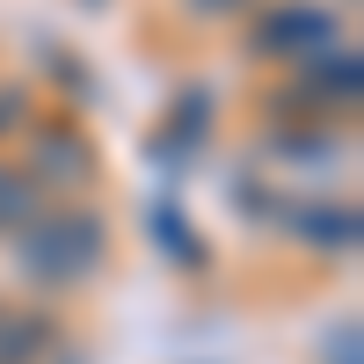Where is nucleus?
<instances>
[{"label":"nucleus","instance_id":"nucleus-1","mask_svg":"<svg viewBox=\"0 0 364 364\" xmlns=\"http://www.w3.org/2000/svg\"><path fill=\"white\" fill-rule=\"evenodd\" d=\"M109 255V233L95 211H80V204H44L37 219L22 226V269L37 284H80V277H95Z\"/></svg>","mask_w":364,"mask_h":364},{"label":"nucleus","instance_id":"nucleus-2","mask_svg":"<svg viewBox=\"0 0 364 364\" xmlns=\"http://www.w3.org/2000/svg\"><path fill=\"white\" fill-rule=\"evenodd\" d=\"M22 175L37 182L44 197H73V190L95 182V146H87L73 124H51V132L29 139V168H22Z\"/></svg>","mask_w":364,"mask_h":364},{"label":"nucleus","instance_id":"nucleus-3","mask_svg":"<svg viewBox=\"0 0 364 364\" xmlns=\"http://www.w3.org/2000/svg\"><path fill=\"white\" fill-rule=\"evenodd\" d=\"M328 37H336V15H321V8H277V15H262V29H255V58H306Z\"/></svg>","mask_w":364,"mask_h":364},{"label":"nucleus","instance_id":"nucleus-4","mask_svg":"<svg viewBox=\"0 0 364 364\" xmlns=\"http://www.w3.org/2000/svg\"><path fill=\"white\" fill-rule=\"evenodd\" d=\"M291 233L314 240L321 255H350L357 248V204H336V197H306L291 211Z\"/></svg>","mask_w":364,"mask_h":364},{"label":"nucleus","instance_id":"nucleus-5","mask_svg":"<svg viewBox=\"0 0 364 364\" xmlns=\"http://www.w3.org/2000/svg\"><path fill=\"white\" fill-rule=\"evenodd\" d=\"M44 350H51V321L44 314L0 306V364H37Z\"/></svg>","mask_w":364,"mask_h":364},{"label":"nucleus","instance_id":"nucleus-6","mask_svg":"<svg viewBox=\"0 0 364 364\" xmlns=\"http://www.w3.org/2000/svg\"><path fill=\"white\" fill-rule=\"evenodd\" d=\"M350 109L357 102V51H343L336 66H321V73H306V87L291 95V109Z\"/></svg>","mask_w":364,"mask_h":364},{"label":"nucleus","instance_id":"nucleus-7","mask_svg":"<svg viewBox=\"0 0 364 364\" xmlns=\"http://www.w3.org/2000/svg\"><path fill=\"white\" fill-rule=\"evenodd\" d=\"M37 211H44V190H37L15 161H0V233H22Z\"/></svg>","mask_w":364,"mask_h":364},{"label":"nucleus","instance_id":"nucleus-8","mask_svg":"<svg viewBox=\"0 0 364 364\" xmlns=\"http://www.w3.org/2000/svg\"><path fill=\"white\" fill-rule=\"evenodd\" d=\"M22 102H29L22 87H8V95H0V124H15V117H22Z\"/></svg>","mask_w":364,"mask_h":364}]
</instances>
